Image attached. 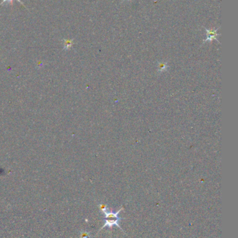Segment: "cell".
<instances>
[{
	"label": "cell",
	"instance_id": "obj_1",
	"mask_svg": "<svg viewBox=\"0 0 238 238\" xmlns=\"http://www.w3.org/2000/svg\"><path fill=\"white\" fill-rule=\"evenodd\" d=\"M122 210H123V208H120L116 212H110V211H107V208L105 205H101V212L105 215V224L103 226V227L101 229V230L106 226L110 228V229H112V226H117L119 229L122 230V228L120 227L119 224V222L122 219L118 217V214L120 212V211H122Z\"/></svg>",
	"mask_w": 238,
	"mask_h": 238
},
{
	"label": "cell",
	"instance_id": "obj_2",
	"mask_svg": "<svg viewBox=\"0 0 238 238\" xmlns=\"http://www.w3.org/2000/svg\"><path fill=\"white\" fill-rule=\"evenodd\" d=\"M205 30L206 31V36L207 37L204 40L203 42H207V41H212L213 40H216L218 41L217 40V36H219V34L217 33L218 30L219 29V27L217 29H207V28H205Z\"/></svg>",
	"mask_w": 238,
	"mask_h": 238
},
{
	"label": "cell",
	"instance_id": "obj_3",
	"mask_svg": "<svg viewBox=\"0 0 238 238\" xmlns=\"http://www.w3.org/2000/svg\"><path fill=\"white\" fill-rule=\"evenodd\" d=\"M65 48L67 49H69L71 47L72 45H73V43L71 41H69V40H66L65 41Z\"/></svg>",
	"mask_w": 238,
	"mask_h": 238
},
{
	"label": "cell",
	"instance_id": "obj_4",
	"mask_svg": "<svg viewBox=\"0 0 238 238\" xmlns=\"http://www.w3.org/2000/svg\"><path fill=\"white\" fill-rule=\"evenodd\" d=\"M159 70L160 71H163V70H166L167 68V64L165 63H159Z\"/></svg>",
	"mask_w": 238,
	"mask_h": 238
},
{
	"label": "cell",
	"instance_id": "obj_5",
	"mask_svg": "<svg viewBox=\"0 0 238 238\" xmlns=\"http://www.w3.org/2000/svg\"><path fill=\"white\" fill-rule=\"evenodd\" d=\"M17 1H18V2H20V3L22 5H23V2H22L21 1H20V0H17ZM13 2V0H3V1H2V3H1V4H3L4 3V2Z\"/></svg>",
	"mask_w": 238,
	"mask_h": 238
},
{
	"label": "cell",
	"instance_id": "obj_6",
	"mask_svg": "<svg viewBox=\"0 0 238 238\" xmlns=\"http://www.w3.org/2000/svg\"><path fill=\"white\" fill-rule=\"evenodd\" d=\"M124 1H126V0H124ZM127 1H130V0H127Z\"/></svg>",
	"mask_w": 238,
	"mask_h": 238
}]
</instances>
